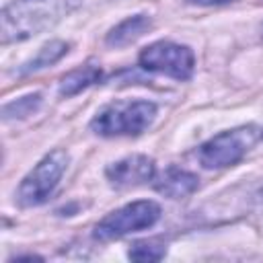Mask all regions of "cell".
Segmentation results:
<instances>
[{
    "instance_id": "6da1fadb",
    "label": "cell",
    "mask_w": 263,
    "mask_h": 263,
    "mask_svg": "<svg viewBox=\"0 0 263 263\" xmlns=\"http://www.w3.org/2000/svg\"><path fill=\"white\" fill-rule=\"evenodd\" d=\"M78 0H14L2 10V43L25 41L66 16Z\"/></svg>"
},
{
    "instance_id": "7a4b0ae2",
    "label": "cell",
    "mask_w": 263,
    "mask_h": 263,
    "mask_svg": "<svg viewBox=\"0 0 263 263\" xmlns=\"http://www.w3.org/2000/svg\"><path fill=\"white\" fill-rule=\"evenodd\" d=\"M156 105L150 101H115L103 107L90 121V129L103 138L140 136L152 125Z\"/></svg>"
},
{
    "instance_id": "3957f363",
    "label": "cell",
    "mask_w": 263,
    "mask_h": 263,
    "mask_svg": "<svg viewBox=\"0 0 263 263\" xmlns=\"http://www.w3.org/2000/svg\"><path fill=\"white\" fill-rule=\"evenodd\" d=\"M259 129L255 125H240L228 132H222L208 140L197 156L205 168H228L245 158V154L255 146Z\"/></svg>"
},
{
    "instance_id": "277c9868",
    "label": "cell",
    "mask_w": 263,
    "mask_h": 263,
    "mask_svg": "<svg viewBox=\"0 0 263 263\" xmlns=\"http://www.w3.org/2000/svg\"><path fill=\"white\" fill-rule=\"evenodd\" d=\"M66 166H68V154L64 150H51L49 154H45L33 166V171L21 181L16 191L18 203L25 208L43 203L58 187Z\"/></svg>"
},
{
    "instance_id": "5b68a950",
    "label": "cell",
    "mask_w": 263,
    "mask_h": 263,
    "mask_svg": "<svg viewBox=\"0 0 263 263\" xmlns=\"http://www.w3.org/2000/svg\"><path fill=\"white\" fill-rule=\"evenodd\" d=\"M160 218V205L152 199H140L132 201L111 214H107L97 226H95V238L97 240H115L129 232L150 228Z\"/></svg>"
},
{
    "instance_id": "8992f818",
    "label": "cell",
    "mask_w": 263,
    "mask_h": 263,
    "mask_svg": "<svg viewBox=\"0 0 263 263\" xmlns=\"http://www.w3.org/2000/svg\"><path fill=\"white\" fill-rule=\"evenodd\" d=\"M140 66L148 72H156L175 80H187L193 74L195 58L187 45L173 41H156L140 51Z\"/></svg>"
},
{
    "instance_id": "52a82bcc",
    "label": "cell",
    "mask_w": 263,
    "mask_h": 263,
    "mask_svg": "<svg viewBox=\"0 0 263 263\" xmlns=\"http://www.w3.org/2000/svg\"><path fill=\"white\" fill-rule=\"evenodd\" d=\"M154 173H156L154 160L144 154L125 156V158L109 164L105 171L109 183L117 189H129V187L144 185L154 177Z\"/></svg>"
},
{
    "instance_id": "ba28073f",
    "label": "cell",
    "mask_w": 263,
    "mask_h": 263,
    "mask_svg": "<svg viewBox=\"0 0 263 263\" xmlns=\"http://www.w3.org/2000/svg\"><path fill=\"white\" fill-rule=\"evenodd\" d=\"M197 177L185 168H177V166H168L160 179L156 181V191L162 193L164 197L171 199H181L191 195L197 189Z\"/></svg>"
},
{
    "instance_id": "9c48e42d",
    "label": "cell",
    "mask_w": 263,
    "mask_h": 263,
    "mask_svg": "<svg viewBox=\"0 0 263 263\" xmlns=\"http://www.w3.org/2000/svg\"><path fill=\"white\" fill-rule=\"evenodd\" d=\"M152 27L150 18L146 14H136V16H129L125 21H121L117 27H113L109 33H107V45H113V47H125L134 41H138L144 33H148V29Z\"/></svg>"
},
{
    "instance_id": "30bf717a",
    "label": "cell",
    "mask_w": 263,
    "mask_h": 263,
    "mask_svg": "<svg viewBox=\"0 0 263 263\" xmlns=\"http://www.w3.org/2000/svg\"><path fill=\"white\" fill-rule=\"evenodd\" d=\"M101 80V68L95 66V64H86V66H80L72 72H68L62 80H60V95L62 97H72V95H78L80 90L88 88L90 84L99 82Z\"/></svg>"
},
{
    "instance_id": "8fae6325",
    "label": "cell",
    "mask_w": 263,
    "mask_h": 263,
    "mask_svg": "<svg viewBox=\"0 0 263 263\" xmlns=\"http://www.w3.org/2000/svg\"><path fill=\"white\" fill-rule=\"evenodd\" d=\"M66 51H68V43H64V41H60V39H55V41H49V43H45L23 68H21V72L18 74H31V72H39V70H43V68H47V66H51V64H55L62 55H66Z\"/></svg>"
},
{
    "instance_id": "7c38bea8",
    "label": "cell",
    "mask_w": 263,
    "mask_h": 263,
    "mask_svg": "<svg viewBox=\"0 0 263 263\" xmlns=\"http://www.w3.org/2000/svg\"><path fill=\"white\" fill-rule=\"evenodd\" d=\"M164 253H166V245L160 238H148L134 242L127 251V257L134 261H160Z\"/></svg>"
},
{
    "instance_id": "4fadbf2b",
    "label": "cell",
    "mask_w": 263,
    "mask_h": 263,
    "mask_svg": "<svg viewBox=\"0 0 263 263\" xmlns=\"http://www.w3.org/2000/svg\"><path fill=\"white\" fill-rule=\"evenodd\" d=\"M41 105V95H27V97H21L12 103H6L2 107V117L4 121H10V119H23V117H29L31 113H35Z\"/></svg>"
},
{
    "instance_id": "5bb4252c",
    "label": "cell",
    "mask_w": 263,
    "mask_h": 263,
    "mask_svg": "<svg viewBox=\"0 0 263 263\" xmlns=\"http://www.w3.org/2000/svg\"><path fill=\"white\" fill-rule=\"evenodd\" d=\"M251 205H253V210L255 212H259V214H263V187L253 195V199H251Z\"/></svg>"
},
{
    "instance_id": "9a60e30c",
    "label": "cell",
    "mask_w": 263,
    "mask_h": 263,
    "mask_svg": "<svg viewBox=\"0 0 263 263\" xmlns=\"http://www.w3.org/2000/svg\"><path fill=\"white\" fill-rule=\"evenodd\" d=\"M189 4H197V6H214V4H226L230 0H187Z\"/></svg>"
},
{
    "instance_id": "2e32d148",
    "label": "cell",
    "mask_w": 263,
    "mask_h": 263,
    "mask_svg": "<svg viewBox=\"0 0 263 263\" xmlns=\"http://www.w3.org/2000/svg\"><path fill=\"white\" fill-rule=\"evenodd\" d=\"M261 31H263V27H261Z\"/></svg>"
}]
</instances>
